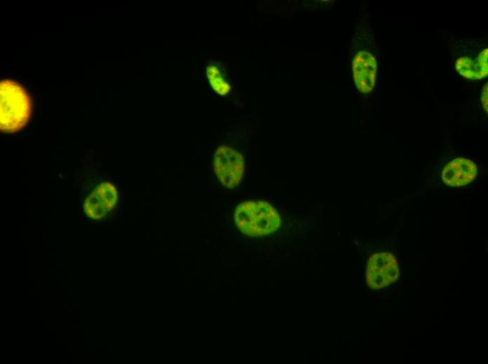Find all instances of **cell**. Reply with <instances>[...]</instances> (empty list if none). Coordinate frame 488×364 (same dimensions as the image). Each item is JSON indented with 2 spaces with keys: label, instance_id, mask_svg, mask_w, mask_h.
<instances>
[{
  "label": "cell",
  "instance_id": "10",
  "mask_svg": "<svg viewBox=\"0 0 488 364\" xmlns=\"http://www.w3.org/2000/svg\"><path fill=\"white\" fill-rule=\"evenodd\" d=\"M487 83L484 85L481 94V102L484 110L487 113Z\"/></svg>",
  "mask_w": 488,
  "mask_h": 364
},
{
  "label": "cell",
  "instance_id": "7",
  "mask_svg": "<svg viewBox=\"0 0 488 364\" xmlns=\"http://www.w3.org/2000/svg\"><path fill=\"white\" fill-rule=\"evenodd\" d=\"M377 63L374 56L365 50L358 52L352 62L353 78L357 89L370 93L375 85Z\"/></svg>",
  "mask_w": 488,
  "mask_h": 364
},
{
  "label": "cell",
  "instance_id": "8",
  "mask_svg": "<svg viewBox=\"0 0 488 364\" xmlns=\"http://www.w3.org/2000/svg\"><path fill=\"white\" fill-rule=\"evenodd\" d=\"M487 52L488 49H484L473 60L468 57H461L456 61V71L463 77L470 80H477L487 76Z\"/></svg>",
  "mask_w": 488,
  "mask_h": 364
},
{
  "label": "cell",
  "instance_id": "6",
  "mask_svg": "<svg viewBox=\"0 0 488 364\" xmlns=\"http://www.w3.org/2000/svg\"><path fill=\"white\" fill-rule=\"evenodd\" d=\"M477 176V167L471 160L459 157L449 161L441 172L442 182L449 187H463L473 183Z\"/></svg>",
  "mask_w": 488,
  "mask_h": 364
},
{
  "label": "cell",
  "instance_id": "2",
  "mask_svg": "<svg viewBox=\"0 0 488 364\" xmlns=\"http://www.w3.org/2000/svg\"><path fill=\"white\" fill-rule=\"evenodd\" d=\"M233 217L238 230L250 237L270 234L279 228L281 222L276 209L264 201H245L239 204Z\"/></svg>",
  "mask_w": 488,
  "mask_h": 364
},
{
  "label": "cell",
  "instance_id": "12",
  "mask_svg": "<svg viewBox=\"0 0 488 364\" xmlns=\"http://www.w3.org/2000/svg\"><path fill=\"white\" fill-rule=\"evenodd\" d=\"M394 288L399 290L400 289V284H397L394 286Z\"/></svg>",
  "mask_w": 488,
  "mask_h": 364
},
{
  "label": "cell",
  "instance_id": "3",
  "mask_svg": "<svg viewBox=\"0 0 488 364\" xmlns=\"http://www.w3.org/2000/svg\"><path fill=\"white\" fill-rule=\"evenodd\" d=\"M118 200V193L115 185L108 181H98L90 186L82 199V214L91 222L104 221L116 209Z\"/></svg>",
  "mask_w": 488,
  "mask_h": 364
},
{
  "label": "cell",
  "instance_id": "1",
  "mask_svg": "<svg viewBox=\"0 0 488 364\" xmlns=\"http://www.w3.org/2000/svg\"><path fill=\"white\" fill-rule=\"evenodd\" d=\"M1 130L15 132L22 129L32 113L31 99L26 90L18 83L6 79L0 83Z\"/></svg>",
  "mask_w": 488,
  "mask_h": 364
},
{
  "label": "cell",
  "instance_id": "5",
  "mask_svg": "<svg viewBox=\"0 0 488 364\" xmlns=\"http://www.w3.org/2000/svg\"><path fill=\"white\" fill-rule=\"evenodd\" d=\"M399 271L398 265L392 253H374L367 263L366 279L371 288L379 289L396 281Z\"/></svg>",
  "mask_w": 488,
  "mask_h": 364
},
{
  "label": "cell",
  "instance_id": "9",
  "mask_svg": "<svg viewBox=\"0 0 488 364\" xmlns=\"http://www.w3.org/2000/svg\"><path fill=\"white\" fill-rule=\"evenodd\" d=\"M205 75L212 90L219 96H227L231 86L226 79L223 70L217 62H210L205 66Z\"/></svg>",
  "mask_w": 488,
  "mask_h": 364
},
{
  "label": "cell",
  "instance_id": "4",
  "mask_svg": "<svg viewBox=\"0 0 488 364\" xmlns=\"http://www.w3.org/2000/svg\"><path fill=\"white\" fill-rule=\"evenodd\" d=\"M213 168L223 186L229 189L234 188L240 183L244 173V158L233 148L219 146L214 154Z\"/></svg>",
  "mask_w": 488,
  "mask_h": 364
},
{
  "label": "cell",
  "instance_id": "11",
  "mask_svg": "<svg viewBox=\"0 0 488 364\" xmlns=\"http://www.w3.org/2000/svg\"><path fill=\"white\" fill-rule=\"evenodd\" d=\"M382 293L383 294H389V292L385 289V290H382Z\"/></svg>",
  "mask_w": 488,
  "mask_h": 364
}]
</instances>
